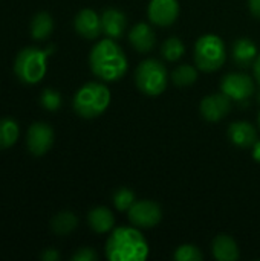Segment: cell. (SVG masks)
<instances>
[{
    "label": "cell",
    "instance_id": "cell-26",
    "mask_svg": "<svg viewBox=\"0 0 260 261\" xmlns=\"http://www.w3.org/2000/svg\"><path fill=\"white\" fill-rule=\"evenodd\" d=\"M40 104L49 112H55L61 107V95L55 89H44L40 95Z\"/></svg>",
    "mask_w": 260,
    "mask_h": 261
},
{
    "label": "cell",
    "instance_id": "cell-2",
    "mask_svg": "<svg viewBox=\"0 0 260 261\" xmlns=\"http://www.w3.org/2000/svg\"><path fill=\"white\" fill-rule=\"evenodd\" d=\"M89 64L95 76L103 81H118L127 72V57L113 38L98 41L89 55Z\"/></svg>",
    "mask_w": 260,
    "mask_h": 261
},
{
    "label": "cell",
    "instance_id": "cell-1",
    "mask_svg": "<svg viewBox=\"0 0 260 261\" xmlns=\"http://www.w3.org/2000/svg\"><path fill=\"white\" fill-rule=\"evenodd\" d=\"M104 251L109 261H144L149 257V243L139 228L120 226L110 231Z\"/></svg>",
    "mask_w": 260,
    "mask_h": 261
},
{
    "label": "cell",
    "instance_id": "cell-9",
    "mask_svg": "<svg viewBox=\"0 0 260 261\" xmlns=\"http://www.w3.org/2000/svg\"><path fill=\"white\" fill-rule=\"evenodd\" d=\"M54 144V130L46 122H35L29 127L26 135V145L31 154L43 156Z\"/></svg>",
    "mask_w": 260,
    "mask_h": 261
},
{
    "label": "cell",
    "instance_id": "cell-11",
    "mask_svg": "<svg viewBox=\"0 0 260 261\" xmlns=\"http://www.w3.org/2000/svg\"><path fill=\"white\" fill-rule=\"evenodd\" d=\"M147 15L156 26H172L179 17V3L178 0H150Z\"/></svg>",
    "mask_w": 260,
    "mask_h": 261
},
{
    "label": "cell",
    "instance_id": "cell-12",
    "mask_svg": "<svg viewBox=\"0 0 260 261\" xmlns=\"http://www.w3.org/2000/svg\"><path fill=\"white\" fill-rule=\"evenodd\" d=\"M74 28L78 35L87 40H95L101 32V17L93 9H81L74 20Z\"/></svg>",
    "mask_w": 260,
    "mask_h": 261
},
{
    "label": "cell",
    "instance_id": "cell-13",
    "mask_svg": "<svg viewBox=\"0 0 260 261\" xmlns=\"http://www.w3.org/2000/svg\"><path fill=\"white\" fill-rule=\"evenodd\" d=\"M101 28L109 38H121L127 28L126 14L115 8H107L101 14Z\"/></svg>",
    "mask_w": 260,
    "mask_h": 261
},
{
    "label": "cell",
    "instance_id": "cell-17",
    "mask_svg": "<svg viewBox=\"0 0 260 261\" xmlns=\"http://www.w3.org/2000/svg\"><path fill=\"white\" fill-rule=\"evenodd\" d=\"M87 223L90 229L97 234H107L115 226V217L112 211L106 206H97L89 211Z\"/></svg>",
    "mask_w": 260,
    "mask_h": 261
},
{
    "label": "cell",
    "instance_id": "cell-3",
    "mask_svg": "<svg viewBox=\"0 0 260 261\" xmlns=\"http://www.w3.org/2000/svg\"><path fill=\"white\" fill-rule=\"evenodd\" d=\"M110 104V90L103 83H87L78 89L74 96L72 107L75 113L84 119H93L103 115Z\"/></svg>",
    "mask_w": 260,
    "mask_h": 261
},
{
    "label": "cell",
    "instance_id": "cell-24",
    "mask_svg": "<svg viewBox=\"0 0 260 261\" xmlns=\"http://www.w3.org/2000/svg\"><path fill=\"white\" fill-rule=\"evenodd\" d=\"M112 200H113L115 208H116L118 211H121V213L129 211V210L132 208V205L136 202V200H135V193H133L132 190H129V188H124V187H123V188H118V190L113 193Z\"/></svg>",
    "mask_w": 260,
    "mask_h": 261
},
{
    "label": "cell",
    "instance_id": "cell-4",
    "mask_svg": "<svg viewBox=\"0 0 260 261\" xmlns=\"http://www.w3.org/2000/svg\"><path fill=\"white\" fill-rule=\"evenodd\" d=\"M54 47L46 50L38 47H25L20 50L14 61L15 76L25 84H37L46 75V60L52 54Z\"/></svg>",
    "mask_w": 260,
    "mask_h": 261
},
{
    "label": "cell",
    "instance_id": "cell-6",
    "mask_svg": "<svg viewBox=\"0 0 260 261\" xmlns=\"http://www.w3.org/2000/svg\"><path fill=\"white\" fill-rule=\"evenodd\" d=\"M195 63L202 72H215L222 67L227 58L225 44L221 37L207 34L198 38L193 52Z\"/></svg>",
    "mask_w": 260,
    "mask_h": 261
},
{
    "label": "cell",
    "instance_id": "cell-27",
    "mask_svg": "<svg viewBox=\"0 0 260 261\" xmlns=\"http://www.w3.org/2000/svg\"><path fill=\"white\" fill-rule=\"evenodd\" d=\"M98 258L97 252L92 248H80L74 255H72V261H95Z\"/></svg>",
    "mask_w": 260,
    "mask_h": 261
},
{
    "label": "cell",
    "instance_id": "cell-15",
    "mask_svg": "<svg viewBox=\"0 0 260 261\" xmlns=\"http://www.w3.org/2000/svg\"><path fill=\"white\" fill-rule=\"evenodd\" d=\"M129 41L135 50L146 54L155 47L156 35L147 23H138L129 31Z\"/></svg>",
    "mask_w": 260,
    "mask_h": 261
},
{
    "label": "cell",
    "instance_id": "cell-23",
    "mask_svg": "<svg viewBox=\"0 0 260 261\" xmlns=\"http://www.w3.org/2000/svg\"><path fill=\"white\" fill-rule=\"evenodd\" d=\"M185 52V46L181 38L178 37H170L167 38L162 46H161V54L167 61H176L179 60Z\"/></svg>",
    "mask_w": 260,
    "mask_h": 261
},
{
    "label": "cell",
    "instance_id": "cell-14",
    "mask_svg": "<svg viewBox=\"0 0 260 261\" xmlns=\"http://www.w3.org/2000/svg\"><path fill=\"white\" fill-rule=\"evenodd\" d=\"M228 139L239 148H250L257 141V132L253 124L247 121H236L228 127Z\"/></svg>",
    "mask_w": 260,
    "mask_h": 261
},
{
    "label": "cell",
    "instance_id": "cell-32",
    "mask_svg": "<svg viewBox=\"0 0 260 261\" xmlns=\"http://www.w3.org/2000/svg\"><path fill=\"white\" fill-rule=\"evenodd\" d=\"M257 121H259V125H260V112H259V116H257Z\"/></svg>",
    "mask_w": 260,
    "mask_h": 261
},
{
    "label": "cell",
    "instance_id": "cell-18",
    "mask_svg": "<svg viewBox=\"0 0 260 261\" xmlns=\"http://www.w3.org/2000/svg\"><path fill=\"white\" fill-rule=\"evenodd\" d=\"M213 257L218 261H236L239 260V248L233 237L227 234H221L215 237L211 245Z\"/></svg>",
    "mask_w": 260,
    "mask_h": 261
},
{
    "label": "cell",
    "instance_id": "cell-30",
    "mask_svg": "<svg viewBox=\"0 0 260 261\" xmlns=\"http://www.w3.org/2000/svg\"><path fill=\"white\" fill-rule=\"evenodd\" d=\"M253 70H254V78L257 80V83L260 84V54L257 55L254 64H253Z\"/></svg>",
    "mask_w": 260,
    "mask_h": 261
},
{
    "label": "cell",
    "instance_id": "cell-21",
    "mask_svg": "<svg viewBox=\"0 0 260 261\" xmlns=\"http://www.w3.org/2000/svg\"><path fill=\"white\" fill-rule=\"evenodd\" d=\"M18 124L11 118L0 119V150L12 147L18 139Z\"/></svg>",
    "mask_w": 260,
    "mask_h": 261
},
{
    "label": "cell",
    "instance_id": "cell-8",
    "mask_svg": "<svg viewBox=\"0 0 260 261\" xmlns=\"http://www.w3.org/2000/svg\"><path fill=\"white\" fill-rule=\"evenodd\" d=\"M129 222L139 229L155 228L162 219L161 206L153 200H138L127 211Z\"/></svg>",
    "mask_w": 260,
    "mask_h": 261
},
{
    "label": "cell",
    "instance_id": "cell-5",
    "mask_svg": "<svg viewBox=\"0 0 260 261\" xmlns=\"http://www.w3.org/2000/svg\"><path fill=\"white\" fill-rule=\"evenodd\" d=\"M169 73L166 66L156 58H147L141 61L135 70L136 87L149 96H158L167 89Z\"/></svg>",
    "mask_w": 260,
    "mask_h": 261
},
{
    "label": "cell",
    "instance_id": "cell-25",
    "mask_svg": "<svg viewBox=\"0 0 260 261\" xmlns=\"http://www.w3.org/2000/svg\"><path fill=\"white\" fill-rule=\"evenodd\" d=\"M173 260L176 261H202L204 254L195 245H181L173 252Z\"/></svg>",
    "mask_w": 260,
    "mask_h": 261
},
{
    "label": "cell",
    "instance_id": "cell-22",
    "mask_svg": "<svg viewBox=\"0 0 260 261\" xmlns=\"http://www.w3.org/2000/svg\"><path fill=\"white\" fill-rule=\"evenodd\" d=\"M172 80L179 87L190 86L198 80V69L190 64H181L172 72Z\"/></svg>",
    "mask_w": 260,
    "mask_h": 261
},
{
    "label": "cell",
    "instance_id": "cell-19",
    "mask_svg": "<svg viewBox=\"0 0 260 261\" xmlns=\"http://www.w3.org/2000/svg\"><path fill=\"white\" fill-rule=\"evenodd\" d=\"M54 29V20L48 12H38L31 21V35L35 40H46Z\"/></svg>",
    "mask_w": 260,
    "mask_h": 261
},
{
    "label": "cell",
    "instance_id": "cell-7",
    "mask_svg": "<svg viewBox=\"0 0 260 261\" xmlns=\"http://www.w3.org/2000/svg\"><path fill=\"white\" fill-rule=\"evenodd\" d=\"M221 92H224L231 101L247 102L254 95L256 87L253 78L247 73H227L221 80Z\"/></svg>",
    "mask_w": 260,
    "mask_h": 261
},
{
    "label": "cell",
    "instance_id": "cell-28",
    "mask_svg": "<svg viewBox=\"0 0 260 261\" xmlns=\"http://www.w3.org/2000/svg\"><path fill=\"white\" fill-rule=\"evenodd\" d=\"M41 260L44 261H58L60 260V254L55 251V249H46L43 254H41Z\"/></svg>",
    "mask_w": 260,
    "mask_h": 261
},
{
    "label": "cell",
    "instance_id": "cell-29",
    "mask_svg": "<svg viewBox=\"0 0 260 261\" xmlns=\"http://www.w3.org/2000/svg\"><path fill=\"white\" fill-rule=\"evenodd\" d=\"M248 5H250L251 14L260 20V0H248Z\"/></svg>",
    "mask_w": 260,
    "mask_h": 261
},
{
    "label": "cell",
    "instance_id": "cell-10",
    "mask_svg": "<svg viewBox=\"0 0 260 261\" xmlns=\"http://www.w3.org/2000/svg\"><path fill=\"white\" fill-rule=\"evenodd\" d=\"M231 99L224 93H213V95H208L205 96L202 101H201V106H199V110H201V115L205 121L208 122H219L222 121L231 110Z\"/></svg>",
    "mask_w": 260,
    "mask_h": 261
},
{
    "label": "cell",
    "instance_id": "cell-16",
    "mask_svg": "<svg viewBox=\"0 0 260 261\" xmlns=\"http://www.w3.org/2000/svg\"><path fill=\"white\" fill-rule=\"evenodd\" d=\"M257 46L254 44L253 40L250 38H238L233 44L231 49V58L236 63L238 67L241 69H247L250 66L254 64L256 58H257Z\"/></svg>",
    "mask_w": 260,
    "mask_h": 261
},
{
    "label": "cell",
    "instance_id": "cell-31",
    "mask_svg": "<svg viewBox=\"0 0 260 261\" xmlns=\"http://www.w3.org/2000/svg\"><path fill=\"white\" fill-rule=\"evenodd\" d=\"M253 159L260 164V139L256 141V144L253 145Z\"/></svg>",
    "mask_w": 260,
    "mask_h": 261
},
{
    "label": "cell",
    "instance_id": "cell-20",
    "mask_svg": "<svg viewBox=\"0 0 260 261\" xmlns=\"http://www.w3.org/2000/svg\"><path fill=\"white\" fill-rule=\"evenodd\" d=\"M77 225H78V219L70 211H61V213H58L52 219V222H51L52 231L55 234H58V236H67V234H70L77 228Z\"/></svg>",
    "mask_w": 260,
    "mask_h": 261
}]
</instances>
